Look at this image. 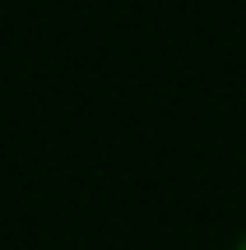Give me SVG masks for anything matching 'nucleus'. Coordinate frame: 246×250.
I'll use <instances>...</instances> for the list:
<instances>
[{
	"instance_id": "f257e3e1",
	"label": "nucleus",
	"mask_w": 246,
	"mask_h": 250,
	"mask_svg": "<svg viewBox=\"0 0 246 250\" xmlns=\"http://www.w3.org/2000/svg\"><path fill=\"white\" fill-rule=\"evenodd\" d=\"M237 250H246V236H242V246H237Z\"/></svg>"
}]
</instances>
